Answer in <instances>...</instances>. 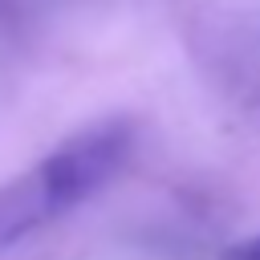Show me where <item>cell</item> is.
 Masks as SVG:
<instances>
[{
    "label": "cell",
    "mask_w": 260,
    "mask_h": 260,
    "mask_svg": "<svg viewBox=\"0 0 260 260\" xmlns=\"http://www.w3.org/2000/svg\"><path fill=\"white\" fill-rule=\"evenodd\" d=\"M130 146L134 126L126 118H106L61 142L53 154H45L8 187H0V252L57 223L89 195H98L122 171Z\"/></svg>",
    "instance_id": "6da1fadb"
},
{
    "label": "cell",
    "mask_w": 260,
    "mask_h": 260,
    "mask_svg": "<svg viewBox=\"0 0 260 260\" xmlns=\"http://www.w3.org/2000/svg\"><path fill=\"white\" fill-rule=\"evenodd\" d=\"M223 260H260V236H248L223 252Z\"/></svg>",
    "instance_id": "7a4b0ae2"
}]
</instances>
